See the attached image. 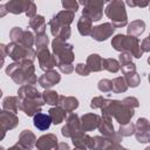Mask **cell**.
I'll list each match as a JSON object with an SVG mask.
<instances>
[{"label": "cell", "mask_w": 150, "mask_h": 150, "mask_svg": "<svg viewBox=\"0 0 150 150\" xmlns=\"http://www.w3.org/2000/svg\"><path fill=\"white\" fill-rule=\"evenodd\" d=\"M97 129L105 137H109L112 134H115L114 125H112V122H111V117L110 116H107V115H102L101 122H100V125H98Z\"/></svg>", "instance_id": "26"}, {"label": "cell", "mask_w": 150, "mask_h": 150, "mask_svg": "<svg viewBox=\"0 0 150 150\" xmlns=\"http://www.w3.org/2000/svg\"><path fill=\"white\" fill-rule=\"evenodd\" d=\"M25 14H26V16H27L28 19H32L33 16L36 15V5H35V2H33V4L30 5V7L28 8V11H27Z\"/></svg>", "instance_id": "49"}, {"label": "cell", "mask_w": 150, "mask_h": 150, "mask_svg": "<svg viewBox=\"0 0 150 150\" xmlns=\"http://www.w3.org/2000/svg\"><path fill=\"white\" fill-rule=\"evenodd\" d=\"M102 66H103V69L108 70L109 73H117L118 70H121L120 61H117L116 59H112V57L103 59Z\"/></svg>", "instance_id": "34"}, {"label": "cell", "mask_w": 150, "mask_h": 150, "mask_svg": "<svg viewBox=\"0 0 150 150\" xmlns=\"http://www.w3.org/2000/svg\"><path fill=\"white\" fill-rule=\"evenodd\" d=\"M36 144V136L33 131L30 130H22L19 135V141L15 145H13L11 149H15V148H19V149H33Z\"/></svg>", "instance_id": "16"}, {"label": "cell", "mask_w": 150, "mask_h": 150, "mask_svg": "<svg viewBox=\"0 0 150 150\" xmlns=\"http://www.w3.org/2000/svg\"><path fill=\"white\" fill-rule=\"evenodd\" d=\"M57 149H69V145L67 143H59Z\"/></svg>", "instance_id": "50"}, {"label": "cell", "mask_w": 150, "mask_h": 150, "mask_svg": "<svg viewBox=\"0 0 150 150\" xmlns=\"http://www.w3.org/2000/svg\"><path fill=\"white\" fill-rule=\"evenodd\" d=\"M102 62H103V59L98 55V54H90L88 57H87V64L88 67L90 68L91 71H101L103 69V66H102Z\"/></svg>", "instance_id": "31"}, {"label": "cell", "mask_w": 150, "mask_h": 150, "mask_svg": "<svg viewBox=\"0 0 150 150\" xmlns=\"http://www.w3.org/2000/svg\"><path fill=\"white\" fill-rule=\"evenodd\" d=\"M148 80H149V84H150V74L148 75Z\"/></svg>", "instance_id": "52"}, {"label": "cell", "mask_w": 150, "mask_h": 150, "mask_svg": "<svg viewBox=\"0 0 150 150\" xmlns=\"http://www.w3.org/2000/svg\"><path fill=\"white\" fill-rule=\"evenodd\" d=\"M75 73L81 75V76H88L91 73V70L87 63H77L75 66Z\"/></svg>", "instance_id": "41"}, {"label": "cell", "mask_w": 150, "mask_h": 150, "mask_svg": "<svg viewBox=\"0 0 150 150\" xmlns=\"http://www.w3.org/2000/svg\"><path fill=\"white\" fill-rule=\"evenodd\" d=\"M21 98L19 96H7L2 100V109L16 114L20 110Z\"/></svg>", "instance_id": "25"}, {"label": "cell", "mask_w": 150, "mask_h": 150, "mask_svg": "<svg viewBox=\"0 0 150 150\" xmlns=\"http://www.w3.org/2000/svg\"><path fill=\"white\" fill-rule=\"evenodd\" d=\"M121 70H122V73H123V75H124V74H127V73H129V71L136 70V64H135L134 62L127 63V64H124V66H121Z\"/></svg>", "instance_id": "48"}, {"label": "cell", "mask_w": 150, "mask_h": 150, "mask_svg": "<svg viewBox=\"0 0 150 150\" xmlns=\"http://www.w3.org/2000/svg\"><path fill=\"white\" fill-rule=\"evenodd\" d=\"M97 88L101 93H111L112 91V82L108 79H102L97 83Z\"/></svg>", "instance_id": "37"}, {"label": "cell", "mask_w": 150, "mask_h": 150, "mask_svg": "<svg viewBox=\"0 0 150 150\" xmlns=\"http://www.w3.org/2000/svg\"><path fill=\"white\" fill-rule=\"evenodd\" d=\"M73 144L77 149H93L94 148V137L89 136L84 131H80L71 137Z\"/></svg>", "instance_id": "20"}, {"label": "cell", "mask_w": 150, "mask_h": 150, "mask_svg": "<svg viewBox=\"0 0 150 150\" xmlns=\"http://www.w3.org/2000/svg\"><path fill=\"white\" fill-rule=\"evenodd\" d=\"M70 35H71V29H70V26H64V27H62V28L60 29L57 38H60V39H62V40L67 41V40L70 38Z\"/></svg>", "instance_id": "44"}, {"label": "cell", "mask_w": 150, "mask_h": 150, "mask_svg": "<svg viewBox=\"0 0 150 150\" xmlns=\"http://www.w3.org/2000/svg\"><path fill=\"white\" fill-rule=\"evenodd\" d=\"M57 67H59L60 71L63 73V74H66V75L71 74L73 71H75V67L73 66V63H61Z\"/></svg>", "instance_id": "45"}, {"label": "cell", "mask_w": 150, "mask_h": 150, "mask_svg": "<svg viewBox=\"0 0 150 150\" xmlns=\"http://www.w3.org/2000/svg\"><path fill=\"white\" fill-rule=\"evenodd\" d=\"M29 27L33 29V32H34L36 35H38V34H43V33H46L47 23H46L45 16L36 14L35 16H33L32 19H29Z\"/></svg>", "instance_id": "24"}, {"label": "cell", "mask_w": 150, "mask_h": 150, "mask_svg": "<svg viewBox=\"0 0 150 150\" xmlns=\"http://www.w3.org/2000/svg\"><path fill=\"white\" fill-rule=\"evenodd\" d=\"M111 46L117 52H129L135 59H141L143 55V50L141 48V43L138 38L132 35L117 34L111 40Z\"/></svg>", "instance_id": "3"}, {"label": "cell", "mask_w": 150, "mask_h": 150, "mask_svg": "<svg viewBox=\"0 0 150 150\" xmlns=\"http://www.w3.org/2000/svg\"><path fill=\"white\" fill-rule=\"evenodd\" d=\"M128 107H130V108H132V109H135V108H137L138 105H139V101L136 98V97H134V96H128V97H125L124 100H122Z\"/></svg>", "instance_id": "46"}, {"label": "cell", "mask_w": 150, "mask_h": 150, "mask_svg": "<svg viewBox=\"0 0 150 150\" xmlns=\"http://www.w3.org/2000/svg\"><path fill=\"white\" fill-rule=\"evenodd\" d=\"M125 4L131 8H134V7L144 8L150 4V0H125Z\"/></svg>", "instance_id": "42"}, {"label": "cell", "mask_w": 150, "mask_h": 150, "mask_svg": "<svg viewBox=\"0 0 150 150\" xmlns=\"http://www.w3.org/2000/svg\"><path fill=\"white\" fill-rule=\"evenodd\" d=\"M107 100H108V98H105V97H103V96H95V97L91 98V101H90V108H91V109H101V108L105 104Z\"/></svg>", "instance_id": "40"}, {"label": "cell", "mask_w": 150, "mask_h": 150, "mask_svg": "<svg viewBox=\"0 0 150 150\" xmlns=\"http://www.w3.org/2000/svg\"><path fill=\"white\" fill-rule=\"evenodd\" d=\"M7 55L15 62L26 60L34 61L36 57V52L32 47H25L16 42H11L7 45Z\"/></svg>", "instance_id": "6"}, {"label": "cell", "mask_w": 150, "mask_h": 150, "mask_svg": "<svg viewBox=\"0 0 150 150\" xmlns=\"http://www.w3.org/2000/svg\"><path fill=\"white\" fill-rule=\"evenodd\" d=\"M115 29L116 28L111 22H104V23H101V25L93 27L90 36L94 40L102 42V41H105L108 38L112 36V34L115 33Z\"/></svg>", "instance_id": "14"}, {"label": "cell", "mask_w": 150, "mask_h": 150, "mask_svg": "<svg viewBox=\"0 0 150 150\" xmlns=\"http://www.w3.org/2000/svg\"><path fill=\"white\" fill-rule=\"evenodd\" d=\"M149 11H150V7H149Z\"/></svg>", "instance_id": "55"}, {"label": "cell", "mask_w": 150, "mask_h": 150, "mask_svg": "<svg viewBox=\"0 0 150 150\" xmlns=\"http://www.w3.org/2000/svg\"><path fill=\"white\" fill-rule=\"evenodd\" d=\"M101 110H102V115L114 117L116 122L120 124L129 123L135 115V110L132 108L128 107L123 101H118V100L108 98L105 104L101 108Z\"/></svg>", "instance_id": "2"}, {"label": "cell", "mask_w": 150, "mask_h": 150, "mask_svg": "<svg viewBox=\"0 0 150 150\" xmlns=\"http://www.w3.org/2000/svg\"><path fill=\"white\" fill-rule=\"evenodd\" d=\"M60 81H61V75H60V73H57L54 69L45 71V74H42L39 77V84L43 89H50L55 84H57Z\"/></svg>", "instance_id": "18"}, {"label": "cell", "mask_w": 150, "mask_h": 150, "mask_svg": "<svg viewBox=\"0 0 150 150\" xmlns=\"http://www.w3.org/2000/svg\"><path fill=\"white\" fill-rule=\"evenodd\" d=\"M61 5L63 7V9H68V11H73V12H77L79 9V5L80 2L77 0H61Z\"/></svg>", "instance_id": "39"}, {"label": "cell", "mask_w": 150, "mask_h": 150, "mask_svg": "<svg viewBox=\"0 0 150 150\" xmlns=\"http://www.w3.org/2000/svg\"><path fill=\"white\" fill-rule=\"evenodd\" d=\"M57 137L54 134H47V135H42L41 137H39L36 139V144L35 146L40 150H50V149H57L59 142H57Z\"/></svg>", "instance_id": "21"}, {"label": "cell", "mask_w": 150, "mask_h": 150, "mask_svg": "<svg viewBox=\"0 0 150 150\" xmlns=\"http://www.w3.org/2000/svg\"><path fill=\"white\" fill-rule=\"evenodd\" d=\"M112 0H105V2H111Z\"/></svg>", "instance_id": "54"}, {"label": "cell", "mask_w": 150, "mask_h": 150, "mask_svg": "<svg viewBox=\"0 0 150 150\" xmlns=\"http://www.w3.org/2000/svg\"><path fill=\"white\" fill-rule=\"evenodd\" d=\"M83 6L82 14L88 16L91 21H98L103 16V5L105 0H79Z\"/></svg>", "instance_id": "8"}, {"label": "cell", "mask_w": 150, "mask_h": 150, "mask_svg": "<svg viewBox=\"0 0 150 150\" xmlns=\"http://www.w3.org/2000/svg\"><path fill=\"white\" fill-rule=\"evenodd\" d=\"M42 97L45 103L49 104V105H57L59 104V100H60V95L52 89H45V91L42 93Z\"/></svg>", "instance_id": "33"}, {"label": "cell", "mask_w": 150, "mask_h": 150, "mask_svg": "<svg viewBox=\"0 0 150 150\" xmlns=\"http://www.w3.org/2000/svg\"><path fill=\"white\" fill-rule=\"evenodd\" d=\"M82 131L81 129V120L77 114L69 112V115L66 118V124L61 129V134L66 138H71L76 134Z\"/></svg>", "instance_id": "11"}, {"label": "cell", "mask_w": 150, "mask_h": 150, "mask_svg": "<svg viewBox=\"0 0 150 150\" xmlns=\"http://www.w3.org/2000/svg\"><path fill=\"white\" fill-rule=\"evenodd\" d=\"M33 2L34 0H9L5 4V7L7 13L18 15L21 13H26Z\"/></svg>", "instance_id": "17"}, {"label": "cell", "mask_w": 150, "mask_h": 150, "mask_svg": "<svg viewBox=\"0 0 150 150\" xmlns=\"http://www.w3.org/2000/svg\"><path fill=\"white\" fill-rule=\"evenodd\" d=\"M48 114H49V116H50V118H52L53 124H55V125L61 124V123L67 118V112H66L61 107H59V105L50 108V109L48 110Z\"/></svg>", "instance_id": "29"}, {"label": "cell", "mask_w": 150, "mask_h": 150, "mask_svg": "<svg viewBox=\"0 0 150 150\" xmlns=\"http://www.w3.org/2000/svg\"><path fill=\"white\" fill-rule=\"evenodd\" d=\"M48 43H49V39H48V36H47L46 33H43V34H38V35L35 36V46H36V49L48 47Z\"/></svg>", "instance_id": "38"}, {"label": "cell", "mask_w": 150, "mask_h": 150, "mask_svg": "<svg viewBox=\"0 0 150 150\" xmlns=\"http://www.w3.org/2000/svg\"><path fill=\"white\" fill-rule=\"evenodd\" d=\"M52 118L49 116V114H45V112H38L33 116V124L34 127L40 130V131H46L49 129L50 124H52Z\"/></svg>", "instance_id": "22"}, {"label": "cell", "mask_w": 150, "mask_h": 150, "mask_svg": "<svg viewBox=\"0 0 150 150\" xmlns=\"http://www.w3.org/2000/svg\"><path fill=\"white\" fill-rule=\"evenodd\" d=\"M81 120V129L84 132L88 131H93L94 129H97L101 122V116H98L97 114L94 112H88L84 114L80 117Z\"/></svg>", "instance_id": "19"}, {"label": "cell", "mask_w": 150, "mask_h": 150, "mask_svg": "<svg viewBox=\"0 0 150 150\" xmlns=\"http://www.w3.org/2000/svg\"><path fill=\"white\" fill-rule=\"evenodd\" d=\"M141 48L143 50V53H149L150 52V34L144 38L141 42Z\"/></svg>", "instance_id": "47"}, {"label": "cell", "mask_w": 150, "mask_h": 150, "mask_svg": "<svg viewBox=\"0 0 150 150\" xmlns=\"http://www.w3.org/2000/svg\"><path fill=\"white\" fill-rule=\"evenodd\" d=\"M73 48L74 47L71 43H68L60 38H55L52 41V50L56 57L57 66L61 63H73L75 59Z\"/></svg>", "instance_id": "5"}, {"label": "cell", "mask_w": 150, "mask_h": 150, "mask_svg": "<svg viewBox=\"0 0 150 150\" xmlns=\"http://www.w3.org/2000/svg\"><path fill=\"white\" fill-rule=\"evenodd\" d=\"M74 18H75V12L68 9L60 11L57 14L53 15V18L48 22L52 35L57 38L60 29L64 26H70V23L74 21Z\"/></svg>", "instance_id": "7"}, {"label": "cell", "mask_w": 150, "mask_h": 150, "mask_svg": "<svg viewBox=\"0 0 150 150\" xmlns=\"http://www.w3.org/2000/svg\"><path fill=\"white\" fill-rule=\"evenodd\" d=\"M18 124H19V118H18L16 114L2 109L0 112V127H1V131H2L1 139L5 137L6 131L14 129Z\"/></svg>", "instance_id": "15"}, {"label": "cell", "mask_w": 150, "mask_h": 150, "mask_svg": "<svg viewBox=\"0 0 150 150\" xmlns=\"http://www.w3.org/2000/svg\"><path fill=\"white\" fill-rule=\"evenodd\" d=\"M34 61L26 60L21 62H13L6 67V74L12 77V80L16 84H35L39 82L38 76L35 75V67Z\"/></svg>", "instance_id": "1"}, {"label": "cell", "mask_w": 150, "mask_h": 150, "mask_svg": "<svg viewBox=\"0 0 150 150\" xmlns=\"http://www.w3.org/2000/svg\"><path fill=\"white\" fill-rule=\"evenodd\" d=\"M39 95H42V94L32 84H23L18 89V96L21 100L27 98V97H35Z\"/></svg>", "instance_id": "30"}, {"label": "cell", "mask_w": 150, "mask_h": 150, "mask_svg": "<svg viewBox=\"0 0 150 150\" xmlns=\"http://www.w3.org/2000/svg\"><path fill=\"white\" fill-rule=\"evenodd\" d=\"M148 63H149V64H150V56H149V57H148Z\"/></svg>", "instance_id": "53"}, {"label": "cell", "mask_w": 150, "mask_h": 150, "mask_svg": "<svg viewBox=\"0 0 150 150\" xmlns=\"http://www.w3.org/2000/svg\"><path fill=\"white\" fill-rule=\"evenodd\" d=\"M144 30H145V22L143 20H135L128 25L127 34L138 38L141 34L144 33Z\"/></svg>", "instance_id": "28"}, {"label": "cell", "mask_w": 150, "mask_h": 150, "mask_svg": "<svg viewBox=\"0 0 150 150\" xmlns=\"http://www.w3.org/2000/svg\"><path fill=\"white\" fill-rule=\"evenodd\" d=\"M118 132L123 136V137H128L131 135H135V123H127V124H120L118 128Z\"/></svg>", "instance_id": "36"}, {"label": "cell", "mask_w": 150, "mask_h": 150, "mask_svg": "<svg viewBox=\"0 0 150 150\" xmlns=\"http://www.w3.org/2000/svg\"><path fill=\"white\" fill-rule=\"evenodd\" d=\"M132 55L129 53V52H121L120 56H118V61H120V64L121 66H124L127 63H130L132 62Z\"/></svg>", "instance_id": "43"}, {"label": "cell", "mask_w": 150, "mask_h": 150, "mask_svg": "<svg viewBox=\"0 0 150 150\" xmlns=\"http://www.w3.org/2000/svg\"><path fill=\"white\" fill-rule=\"evenodd\" d=\"M77 30L82 36H88L90 35L91 30H93V21L86 16V15H81L79 21H77Z\"/></svg>", "instance_id": "27"}, {"label": "cell", "mask_w": 150, "mask_h": 150, "mask_svg": "<svg viewBox=\"0 0 150 150\" xmlns=\"http://www.w3.org/2000/svg\"><path fill=\"white\" fill-rule=\"evenodd\" d=\"M0 9H1V14H0V16H5V15H6V13H7L5 5H1V6H0Z\"/></svg>", "instance_id": "51"}, {"label": "cell", "mask_w": 150, "mask_h": 150, "mask_svg": "<svg viewBox=\"0 0 150 150\" xmlns=\"http://www.w3.org/2000/svg\"><path fill=\"white\" fill-rule=\"evenodd\" d=\"M135 137L138 143L150 142V122L145 117H139L135 123Z\"/></svg>", "instance_id": "13"}, {"label": "cell", "mask_w": 150, "mask_h": 150, "mask_svg": "<svg viewBox=\"0 0 150 150\" xmlns=\"http://www.w3.org/2000/svg\"><path fill=\"white\" fill-rule=\"evenodd\" d=\"M36 57L39 60L40 69L43 71H48V70H50L57 66V61H56L55 55L53 53H50L47 47L36 49Z\"/></svg>", "instance_id": "12"}, {"label": "cell", "mask_w": 150, "mask_h": 150, "mask_svg": "<svg viewBox=\"0 0 150 150\" xmlns=\"http://www.w3.org/2000/svg\"><path fill=\"white\" fill-rule=\"evenodd\" d=\"M104 14L115 26V28H122L128 25V15L123 0H112L109 2L104 9Z\"/></svg>", "instance_id": "4"}, {"label": "cell", "mask_w": 150, "mask_h": 150, "mask_svg": "<svg viewBox=\"0 0 150 150\" xmlns=\"http://www.w3.org/2000/svg\"><path fill=\"white\" fill-rule=\"evenodd\" d=\"M59 107H61L67 114L74 112L79 108V100L74 96H60L59 100Z\"/></svg>", "instance_id": "23"}, {"label": "cell", "mask_w": 150, "mask_h": 150, "mask_svg": "<svg viewBox=\"0 0 150 150\" xmlns=\"http://www.w3.org/2000/svg\"><path fill=\"white\" fill-rule=\"evenodd\" d=\"M9 38L12 42H16L25 47H33L35 45V38L28 29H22L21 27H13L9 32Z\"/></svg>", "instance_id": "9"}, {"label": "cell", "mask_w": 150, "mask_h": 150, "mask_svg": "<svg viewBox=\"0 0 150 150\" xmlns=\"http://www.w3.org/2000/svg\"><path fill=\"white\" fill-rule=\"evenodd\" d=\"M112 82V93L115 94H121V93H125L128 90V83L124 79V76H117L114 80H111Z\"/></svg>", "instance_id": "32"}, {"label": "cell", "mask_w": 150, "mask_h": 150, "mask_svg": "<svg viewBox=\"0 0 150 150\" xmlns=\"http://www.w3.org/2000/svg\"><path fill=\"white\" fill-rule=\"evenodd\" d=\"M124 79H125L128 86L131 87V88H136L141 83V76L136 70H132V71H129V73L124 74Z\"/></svg>", "instance_id": "35"}, {"label": "cell", "mask_w": 150, "mask_h": 150, "mask_svg": "<svg viewBox=\"0 0 150 150\" xmlns=\"http://www.w3.org/2000/svg\"><path fill=\"white\" fill-rule=\"evenodd\" d=\"M43 104H45V101L42 95L35 96V97H27L21 100L20 110L23 111L28 117H33L35 114L41 111Z\"/></svg>", "instance_id": "10"}]
</instances>
